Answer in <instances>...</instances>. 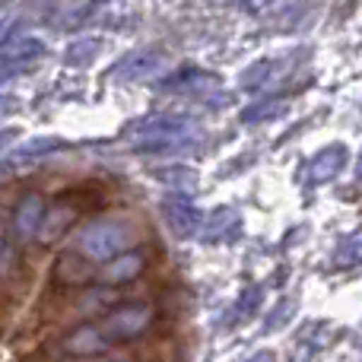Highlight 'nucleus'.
I'll list each match as a JSON object with an SVG mask.
<instances>
[{"label":"nucleus","instance_id":"obj_10","mask_svg":"<svg viewBox=\"0 0 362 362\" xmlns=\"http://www.w3.org/2000/svg\"><path fill=\"white\" fill-rule=\"evenodd\" d=\"M57 150V140H35V144H25L23 150H16L10 159L4 163V172L13 169V165H25V163H35L38 156H45V153Z\"/></svg>","mask_w":362,"mask_h":362},{"label":"nucleus","instance_id":"obj_1","mask_svg":"<svg viewBox=\"0 0 362 362\" xmlns=\"http://www.w3.org/2000/svg\"><path fill=\"white\" fill-rule=\"evenodd\" d=\"M137 242V232L131 223L121 219H95V223L83 226L74 238V248L83 261L89 264H112L115 257L127 255Z\"/></svg>","mask_w":362,"mask_h":362},{"label":"nucleus","instance_id":"obj_4","mask_svg":"<svg viewBox=\"0 0 362 362\" xmlns=\"http://www.w3.org/2000/svg\"><path fill=\"white\" fill-rule=\"evenodd\" d=\"M45 216H48L45 197H38V194H29V197L19 200L16 213H13V232H16L19 242H32V238L42 235Z\"/></svg>","mask_w":362,"mask_h":362},{"label":"nucleus","instance_id":"obj_13","mask_svg":"<svg viewBox=\"0 0 362 362\" xmlns=\"http://www.w3.org/2000/svg\"><path fill=\"white\" fill-rule=\"evenodd\" d=\"M95 51H99V45H95V42H76L74 48L67 51V61L70 64H83V61H89Z\"/></svg>","mask_w":362,"mask_h":362},{"label":"nucleus","instance_id":"obj_15","mask_svg":"<svg viewBox=\"0 0 362 362\" xmlns=\"http://www.w3.org/2000/svg\"><path fill=\"white\" fill-rule=\"evenodd\" d=\"M356 172H359V178H362V156H359V165H356Z\"/></svg>","mask_w":362,"mask_h":362},{"label":"nucleus","instance_id":"obj_9","mask_svg":"<svg viewBox=\"0 0 362 362\" xmlns=\"http://www.w3.org/2000/svg\"><path fill=\"white\" fill-rule=\"evenodd\" d=\"M344 163H346V150L344 146H331V150L318 153V156L305 165V178L308 181H327L344 169Z\"/></svg>","mask_w":362,"mask_h":362},{"label":"nucleus","instance_id":"obj_14","mask_svg":"<svg viewBox=\"0 0 362 362\" xmlns=\"http://www.w3.org/2000/svg\"><path fill=\"white\" fill-rule=\"evenodd\" d=\"M283 105H274V102H267V105H257V108H248V112L242 115L248 124H255V121H261V118H267V115H276Z\"/></svg>","mask_w":362,"mask_h":362},{"label":"nucleus","instance_id":"obj_12","mask_svg":"<svg viewBox=\"0 0 362 362\" xmlns=\"http://www.w3.org/2000/svg\"><path fill=\"white\" fill-rule=\"evenodd\" d=\"M356 261H362V235L350 238V242L337 251V264H356Z\"/></svg>","mask_w":362,"mask_h":362},{"label":"nucleus","instance_id":"obj_2","mask_svg":"<svg viewBox=\"0 0 362 362\" xmlns=\"http://www.w3.org/2000/svg\"><path fill=\"white\" fill-rule=\"evenodd\" d=\"M197 137V127L187 118H140L124 131V140H131L140 150H163V146H181Z\"/></svg>","mask_w":362,"mask_h":362},{"label":"nucleus","instance_id":"obj_5","mask_svg":"<svg viewBox=\"0 0 362 362\" xmlns=\"http://www.w3.org/2000/svg\"><path fill=\"white\" fill-rule=\"evenodd\" d=\"M169 67H172V61L163 51H156V48L134 51V54H127L124 61L118 64V76H124V80H153V76L165 74Z\"/></svg>","mask_w":362,"mask_h":362},{"label":"nucleus","instance_id":"obj_3","mask_svg":"<svg viewBox=\"0 0 362 362\" xmlns=\"http://www.w3.org/2000/svg\"><path fill=\"white\" fill-rule=\"evenodd\" d=\"M153 325V308L150 305H124L115 308L112 315L99 321L102 334L108 337V344H127V340H137L140 334H146Z\"/></svg>","mask_w":362,"mask_h":362},{"label":"nucleus","instance_id":"obj_6","mask_svg":"<svg viewBox=\"0 0 362 362\" xmlns=\"http://www.w3.org/2000/svg\"><path fill=\"white\" fill-rule=\"evenodd\" d=\"M108 346H112V344H108V337L102 334L99 325H83V327L70 331L67 337L61 340V353H67V356H76V359L99 356V353H105Z\"/></svg>","mask_w":362,"mask_h":362},{"label":"nucleus","instance_id":"obj_8","mask_svg":"<svg viewBox=\"0 0 362 362\" xmlns=\"http://www.w3.org/2000/svg\"><path fill=\"white\" fill-rule=\"evenodd\" d=\"M163 213L175 235H194V232L200 229V213L194 210V204L187 197H172L169 204L163 206Z\"/></svg>","mask_w":362,"mask_h":362},{"label":"nucleus","instance_id":"obj_11","mask_svg":"<svg viewBox=\"0 0 362 362\" xmlns=\"http://www.w3.org/2000/svg\"><path fill=\"white\" fill-rule=\"evenodd\" d=\"M70 219H74V210H70V206H54V210H48L45 226H42V235L38 238H42V242H54V238L70 226Z\"/></svg>","mask_w":362,"mask_h":362},{"label":"nucleus","instance_id":"obj_7","mask_svg":"<svg viewBox=\"0 0 362 362\" xmlns=\"http://www.w3.org/2000/svg\"><path fill=\"white\" fill-rule=\"evenodd\" d=\"M144 255L140 251H127V255L115 257L112 264H105L99 274V280L105 283V286H121V283H131L140 276V270H144Z\"/></svg>","mask_w":362,"mask_h":362}]
</instances>
